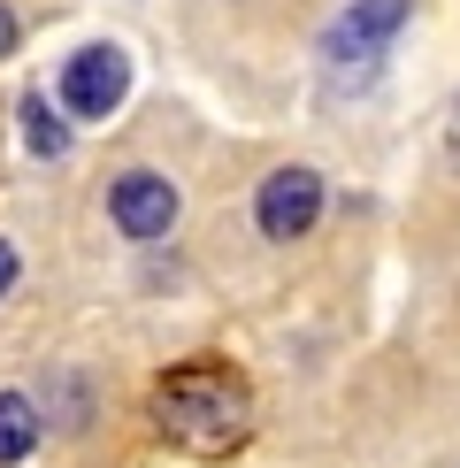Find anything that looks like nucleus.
Here are the masks:
<instances>
[{"mask_svg":"<svg viewBox=\"0 0 460 468\" xmlns=\"http://www.w3.org/2000/svg\"><path fill=\"white\" fill-rule=\"evenodd\" d=\"M123 92H131V62L115 47H77L69 54V69H62V101H69V115H115L123 108Z\"/></svg>","mask_w":460,"mask_h":468,"instance_id":"5","label":"nucleus"},{"mask_svg":"<svg viewBox=\"0 0 460 468\" xmlns=\"http://www.w3.org/2000/svg\"><path fill=\"white\" fill-rule=\"evenodd\" d=\"M16 38H24V24H16V8H8V0H0V62H8V54H16Z\"/></svg>","mask_w":460,"mask_h":468,"instance_id":"8","label":"nucleus"},{"mask_svg":"<svg viewBox=\"0 0 460 468\" xmlns=\"http://www.w3.org/2000/svg\"><path fill=\"white\" fill-rule=\"evenodd\" d=\"M16 269H24V261H16V246L0 239V300H8V292H16Z\"/></svg>","mask_w":460,"mask_h":468,"instance_id":"9","label":"nucleus"},{"mask_svg":"<svg viewBox=\"0 0 460 468\" xmlns=\"http://www.w3.org/2000/svg\"><path fill=\"white\" fill-rule=\"evenodd\" d=\"M38 438H47V422H38V407H31L24 392H0V468L31 461V453H38Z\"/></svg>","mask_w":460,"mask_h":468,"instance_id":"6","label":"nucleus"},{"mask_svg":"<svg viewBox=\"0 0 460 468\" xmlns=\"http://www.w3.org/2000/svg\"><path fill=\"white\" fill-rule=\"evenodd\" d=\"M108 223L123 230V239H169L177 230V185L153 177V169H123V177L108 185Z\"/></svg>","mask_w":460,"mask_h":468,"instance_id":"4","label":"nucleus"},{"mask_svg":"<svg viewBox=\"0 0 460 468\" xmlns=\"http://www.w3.org/2000/svg\"><path fill=\"white\" fill-rule=\"evenodd\" d=\"M445 154L460 162V101H453V115H445Z\"/></svg>","mask_w":460,"mask_h":468,"instance_id":"10","label":"nucleus"},{"mask_svg":"<svg viewBox=\"0 0 460 468\" xmlns=\"http://www.w3.org/2000/svg\"><path fill=\"white\" fill-rule=\"evenodd\" d=\"M407 8H414V0H353V8L338 16V31H330V62L338 69L353 62V77H369L383 62V47L407 31Z\"/></svg>","mask_w":460,"mask_h":468,"instance_id":"3","label":"nucleus"},{"mask_svg":"<svg viewBox=\"0 0 460 468\" xmlns=\"http://www.w3.org/2000/svg\"><path fill=\"white\" fill-rule=\"evenodd\" d=\"M254 223H261V239H277V246H292L307 239V230L322 223V177L315 169H268L261 192H254Z\"/></svg>","mask_w":460,"mask_h":468,"instance_id":"2","label":"nucleus"},{"mask_svg":"<svg viewBox=\"0 0 460 468\" xmlns=\"http://www.w3.org/2000/svg\"><path fill=\"white\" fill-rule=\"evenodd\" d=\"M16 115H24V146L38 154V162H62V154H69V123L38 101V92H24V108H16Z\"/></svg>","mask_w":460,"mask_h":468,"instance_id":"7","label":"nucleus"},{"mask_svg":"<svg viewBox=\"0 0 460 468\" xmlns=\"http://www.w3.org/2000/svg\"><path fill=\"white\" fill-rule=\"evenodd\" d=\"M153 422H162L169 445L215 461V453H238L246 431H254V392L223 361H184L153 384Z\"/></svg>","mask_w":460,"mask_h":468,"instance_id":"1","label":"nucleus"}]
</instances>
